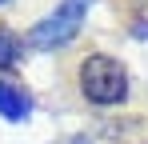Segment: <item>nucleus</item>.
Segmentation results:
<instances>
[{
    "mask_svg": "<svg viewBox=\"0 0 148 144\" xmlns=\"http://www.w3.org/2000/svg\"><path fill=\"white\" fill-rule=\"evenodd\" d=\"M80 88L92 104H120L128 92V76L112 56H88L80 64Z\"/></svg>",
    "mask_w": 148,
    "mask_h": 144,
    "instance_id": "obj_1",
    "label": "nucleus"
},
{
    "mask_svg": "<svg viewBox=\"0 0 148 144\" xmlns=\"http://www.w3.org/2000/svg\"><path fill=\"white\" fill-rule=\"evenodd\" d=\"M88 4H92V0H60L48 20H40L28 32L32 48H44V52H48V48H64L76 32H80V24L88 16Z\"/></svg>",
    "mask_w": 148,
    "mask_h": 144,
    "instance_id": "obj_2",
    "label": "nucleus"
},
{
    "mask_svg": "<svg viewBox=\"0 0 148 144\" xmlns=\"http://www.w3.org/2000/svg\"><path fill=\"white\" fill-rule=\"evenodd\" d=\"M32 112V100H28L24 88H16V84H8V80H0V116L8 120H24Z\"/></svg>",
    "mask_w": 148,
    "mask_h": 144,
    "instance_id": "obj_3",
    "label": "nucleus"
},
{
    "mask_svg": "<svg viewBox=\"0 0 148 144\" xmlns=\"http://www.w3.org/2000/svg\"><path fill=\"white\" fill-rule=\"evenodd\" d=\"M16 60H20V36L0 28V68H16Z\"/></svg>",
    "mask_w": 148,
    "mask_h": 144,
    "instance_id": "obj_4",
    "label": "nucleus"
},
{
    "mask_svg": "<svg viewBox=\"0 0 148 144\" xmlns=\"http://www.w3.org/2000/svg\"><path fill=\"white\" fill-rule=\"evenodd\" d=\"M0 4H4V0H0Z\"/></svg>",
    "mask_w": 148,
    "mask_h": 144,
    "instance_id": "obj_5",
    "label": "nucleus"
}]
</instances>
